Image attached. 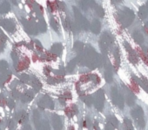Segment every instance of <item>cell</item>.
<instances>
[{
    "label": "cell",
    "instance_id": "1",
    "mask_svg": "<svg viewBox=\"0 0 148 130\" xmlns=\"http://www.w3.org/2000/svg\"><path fill=\"white\" fill-rule=\"evenodd\" d=\"M119 21L122 24V25L125 26V27H127L133 21L134 14H133V12L131 10L125 8V10L120 11L119 12Z\"/></svg>",
    "mask_w": 148,
    "mask_h": 130
},
{
    "label": "cell",
    "instance_id": "2",
    "mask_svg": "<svg viewBox=\"0 0 148 130\" xmlns=\"http://www.w3.org/2000/svg\"><path fill=\"white\" fill-rule=\"evenodd\" d=\"M113 37L108 32H105L100 38V48L104 53H106L112 44Z\"/></svg>",
    "mask_w": 148,
    "mask_h": 130
},
{
    "label": "cell",
    "instance_id": "3",
    "mask_svg": "<svg viewBox=\"0 0 148 130\" xmlns=\"http://www.w3.org/2000/svg\"><path fill=\"white\" fill-rule=\"evenodd\" d=\"M132 114L133 119L135 120L136 123L138 124V127H145V120H144V113L143 110L140 107H137L136 108H134L132 111Z\"/></svg>",
    "mask_w": 148,
    "mask_h": 130
},
{
    "label": "cell",
    "instance_id": "4",
    "mask_svg": "<svg viewBox=\"0 0 148 130\" xmlns=\"http://www.w3.org/2000/svg\"><path fill=\"white\" fill-rule=\"evenodd\" d=\"M74 10V14H75V18H76V24L79 26V28H82L84 30H87L89 27V24L88 21L86 19V18H84L82 16V14L77 10L76 7H73Z\"/></svg>",
    "mask_w": 148,
    "mask_h": 130
},
{
    "label": "cell",
    "instance_id": "5",
    "mask_svg": "<svg viewBox=\"0 0 148 130\" xmlns=\"http://www.w3.org/2000/svg\"><path fill=\"white\" fill-rule=\"evenodd\" d=\"M112 99L114 104L119 106L120 108H123L124 107V100L122 95L119 93L118 89L116 88H113L112 89Z\"/></svg>",
    "mask_w": 148,
    "mask_h": 130
},
{
    "label": "cell",
    "instance_id": "6",
    "mask_svg": "<svg viewBox=\"0 0 148 130\" xmlns=\"http://www.w3.org/2000/svg\"><path fill=\"white\" fill-rule=\"evenodd\" d=\"M94 103L98 110H102L103 106H104V93L102 90H99L95 94V99H94Z\"/></svg>",
    "mask_w": 148,
    "mask_h": 130
},
{
    "label": "cell",
    "instance_id": "7",
    "mask_svg": "<svg viewBox=\"0 0 148 130\" xmlns=\"http://www.w3.org/2000/svg\"><path fill=\"white\" fill-rule=\"evenodd\" d=\"M80 5L83 10H87L89 8H93L95 6L94 0H81Z\"/></svg>",
    "mask_w": 148,
    "mask_h": 130
},
{
    "label": "cell",
    "instance_id": "8",
    "mask_svg": "<svg viewBox=\"0 0 148 130\" xmlns=\"http://www.w3.org/2000/svg\"><path fill=\"white\" fill-rule=\"evenodd\" d=\"M105 78L106 79V81H107L108 83L112 82V68H111V65H110V64L106 65V70H105Z\"/></svg>",
    "mask_w": 148,
    "mask_h": 130
},
{
    "label": "cell",
    "instance_id": "9",
    "mask_svg": "<svg viewBox=\"0 0 148 130\" xmlns=\"http://www.w3.org/2000/svg\"><path fill=\"white\" fill-rule=\"evenodd\" d=\"M91 30L94 34H98L100 31V22L99 20H94L91 25Z\"/></svg>",
    "mask_w": 148,
    "mask_h": 130
},
{
    "label": "cell",
    "instance_id": "10",
    "mask_svg": "<svg viewBox=\"0 0 148 130\" xmlns=\"http://www.w3.org/2000/svg\"><path fill=\"white\" fill-rule=\"evenodd\" d=\"M138 16L144 19L147 16H148V9L146 7V5H144V6H141L140 9H139V12H138Z\"/></svg>",
    "mask_w": 148,
    "mask_h": 130
},
{
    "label": "cell",
    "instance_id": "11",
    "mask_svg": "<svg viewBox=\"0 0 148 130\" xmlns=\"http://www.w3.org/2000/svg\"><path fill=\"white\" fill-rule=\"evenodd\" d=\"M78 112H79V111H78V109H77V108H76L75 105H72L71 107L67 108L65 109V113L67 114L68 116H72L74 114H77Z\"/></svg>",
    "mask_w": 148,
    "mask_h": 130
},
{
    "label": "cell",
    "instance_id": "12",
    "mask_svg": "<svg viewBox=\"0 0 148 130\" xmlns=\"http://www.w3.org/2000/svg\"><path fill=\"white\" fill-rule=\"evenodd\" d=\"M133 38H134V40L138 43H142L143 42H144V37H143V36H142V34L139 32V31H135L134 33H133Z\"/></svg>",
    "mask_w": 148,
    "mask_h": 130
},
{
    "label": "cell",
    "instance_id": "13",
    "mask_svg": "<svg viewBox=\"0 0 148 130\" xmlns=\"http://www.w3.org/2000/svg\"><path fill=\"white\" fill-rule=\"evenodd\" d=\"M126 95H127V98H126V102H127V104L128 105H132L134 103V100H135V97L133 95V94L130 91H127L126 92Z\"/></svg>",
    "mask_w": 148,
    "mask_h": 130
},
{
    "label": "cell",
    "instance_id": "14",
    "mask_svg": "<svg viewBox=\"0 0 148 130\" xmlns=\"http://www.w3.org/2000/svg\"><path fill=\"white\" fill-rule=\"evenodd\" d=\"M114 56H115V68L117 69L118 66L119 65V62H120V57H119V48H116L115 49V51H114Z\"/></svg>",
    "mask_w": 148,
    "mask_h": 130
},
{
    "label": "cell",
    "instance_id": "15",
    "mask_svg": "<svg viewBox=\"0 0 148 130\" xmlns=\"http://www.w3.org/2000/svg\"><path fill=\"white\" fill-rule=\"evenodd\" d=\"M129 59H130L131 62H132V63H137L138 62L137 55L135 54V52L132 49L131 51H129Z\"/></svg>",
    "mask_w": 148,
    "mask_h": 130
},
{
    "label": "cell",
    "instance_id": "16",
    "mask_svg": "<svg viewBox=\"0 0 148 130\" xmlns=\"http://www.w3.org/2000/svg\"><path fill=\"white\" fill-rule=\"evenodd\" d=\"M84 49V44L80 42H78L76 43L75 44H74V50H75L76 52L79 53V52H82Z\"/></svg>",
    "mask_w": 148,
    "mask_h": 130
},
{
    "label": "cell",
    "instance_id": "17",
    "mask_svg": "<svg viewBox=\"0 0 148 130\" xmlns=\"http://www.w3.org/2000/svg\"><path fill=\"white\" fill-rule=\"evenodd\" d=\"M139 83H140V84H141V87H142L145 91L148 92V82H147V80H146L145 78L142 77V79L139 81Z\"/></svg>",
    "mask_w": 148,
    "mask_h": 130
},
{
    "label": "cell",
    "instance_id": "18",
    "mask_svg": "<svg viewBox=\"0 0 148 130\" xmlns=\"http://www.w3.org/2000/svg\"><path fill=\"white\" fill-rule=\"evenodd\" d=\"M76 63H77V60H76V59H73L72 61H71V62H70V63L68 64V70H69L70 72H71V71H72V70H73V69L75 68Z\"/></svg>",
    "mask_w": 148,
    "mask_h": 130
},
{
    "label": "cell",
    "instance_id": "19",
    "mask_svg": "<svg viewBox=\"0 0 148 130\" xmlns=\"http://www.w3.org/2000/svg\"><path fill=\"white\" fill-rule=\"evenodd\" d=\"M125 130H133L132 122L128 119H125Z\"/></svg>",
    "mask_w": 148,
    "mask_h": 130
},
{
    "label": "cell",
    "instance_id": "20",
    "mask_svg": "<svg viewBox=\"0 0 148 130\" xmlns=\"http://www.w3.org/2000/svg\"><path fill=\"white\" fill-rule=\"evenodd\" d=\"M96 13L99 16V17H103L104 16V11L100 6H96Z\"/></svg>",
    "mask_w": 148,
    "mask_h": 130
},
{
    "label": "cell",
    "instance_id": "21",
    "mask_svg": "<svg viewBox=\"0 0 148 130\" xmlns=\"http://www.w3.org/2000/svg\"><path fill=\"white\" fill-rule=\"evenodd\" d=\"M132 90H133L134 92H138V85H137L136 82H135V81H133V80H132Z\"/></svg>",
    "mask_w": 148,
    "mask_h": 130
},
{
    "label": "cell",
    "instance_id": "22",
    "mask_svg": "<svg viewBox=\"0 0 148 130\" xmlns=\"http://www.w3.org/2000/svg\"><path fill=\"white\" fill-rule=\"evenodd\" d=\"M92 96H86V99H85V102H86L87 105H89V106L92 104Z\"/></svg>",
    "mask_w": 148,
    "mask_h": 130
},
{
    "label": "cell",
    "instance_id": "23",
    "mask_svg": "<svg viewBox=\"0 0 148 130\" xmlns=\"http://www.w3.org/2000/svg\"><path fill=\"white\" fill-rule=\"evenodd\" d=\"M120 1H121V0H112V2H113L114 4H117V3H119Z\"/></svg>",
    "mask_w": 148,
    "mask_h": 130
},
{
    "label": "cell",
    "instance_id": "24",
    "mask_svg": "<svg viewBox=\"0 0 148 130\" xmlns=\"http://www.w3.org/2000/svg\"><path fill=\"white\" fill-rule=\"evenodd\" d=\"M145 29L146 33H148V24H145Z\"/></svg>",
    "mask_w": 148,
    "mask_h": 130
}]
</instances>
